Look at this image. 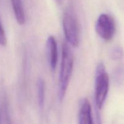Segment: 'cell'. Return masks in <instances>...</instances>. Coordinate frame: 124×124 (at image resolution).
<instances>
[{
	"label": "cell",
	"instance_id": "6da1fadb",
	"mask_svg": "<svg viewBox=\"0 0 124 124\" xmlns=\"http://www.w3.org/2000/svg\"><path fill=\"white\" fill-rule=\"evenodd\" d=\"M74 57L71 49L67 44L64 43L62 48V59L58 83V99L62 102L65 97L72 75Z\"/></svg>",
	"mask_w": 124,
	"mask_h": 124
},
{
	"label": "cell",
	"instance_id": "7a4b0ae2",
	"mask_svg": "<svg viewBox=\"0 0 124 124\" xmlns=\"http://www.w3.org/2000/svg\"><path fill=\"white\" fill-rule=\"evenodd\" d=\"M110 87L109 75L105 70L104 64L99 62L96 69L94 100L97 109H102L107 99Z\"/></svg>",
	"mask_w": 124,
	"mask_h": 124
},
{
	"label": "cell",
	"instance_id": "3957f363",
	"mask_svg": "<svg viewBox=\"0 0 124 124\" xmlns=\"http://www.w3.org/2000/svg\"><path fill=\"white\" fill-rule=\"evenodd\" d=\"M63 30L67 41L73 47H78L80 42V31L76 15L71 10H67L62 19Z\"/></svg>",
	"mask_w": 124,
	"mask_h": 124
},
{
	"label": "cell",
	"instance_id": "277c9868",
	"mask_svg": "<svg viewBox=\"0 0 124 124\" xmlns=\"http://www.w3.org/2000/svg\"><path fill=\"white\" fill-rule=\"evenodd\" d=\"M95 29L98 35L102 39L106 41H111L116 32L115 19L109 15L102 13L97 19Z\"/></svg>",
	"mask_w": 124,
	"mask_h": 124
},
{
	"label": "cell",
	"instance_id": "5b68a950",
	"mask_svg": "<svg viewBox=\"0 0 124 124\" xmlns=\"http://www.w3.org/2000/svg\"><path fill=\"white\" fill-rule=\"evenodd\" d=\"M78 123L79 124H92L93 123L92 107L87 98H82L79 103Z\"/></svg>",
	"mask_w": 124,
	"mask_h": 124
},
{
	"label": "cell",
	"instance_id": "8992f818",
	"mask_svg": "<svg viewBox=\"0 0 124 124\" xmlns=\"http://www.w3.org/2000/svg\"><path fill=\"white\" fill-rule=\"evenodd\" d=\"M47 56L48 57L50 67L52 71H54L56 68L58 61V47L56 41L53 36H50L46 42Z\"/></svg>",
	"mask_w": 124,
	"mask_h": 124
},
{
	"label": "cell",
	"instance_id": "52a82bcc",
	"mask_svg": "<svg viewBox=\"0 0 124 124\" xmlns=\"http://www.w3.org/2000/svg\"><path fill=\"white\" fill-rule=\"evenodd\" d=\"M11 2L16 21L20 25H24L25 23V15L23 0H11Z\"/></svg>",
	"mask_w": 124,
	"mask_h": 124
},
{
	"label": "cell",
	"instance_id": "ba28073f",
	"mask_svg": "<svg viewBox=\"0 0 124 124\" xmlns=\"http://www.w3.org/2000/svg\"><path fill=\"white\" fill-rule=\"evenodd\" d=\"M45 90H46V85H45L44 81L43 79L39 78L37 82L38 104L41 111H42L44 105Z\"/></svg>",
	"mask_w": 124,
	"mask_h": 124
},
{
	"label": "cell",
	"instance_id": "9c48e42d",
	"mask_svg": "<svg viewBox=\"0 0 124 124\" xmlns=\"http://www.w3.org/2000/svg\"><path fill=\"white\" fill-rule=\"evenodd\" d=\"M114 81L117 84L121 85L124 82V67H117L113 73Z\"/></svg>",
	"mask_w": 124,
	"mask_h": 124
},
{
	"label": "cell",
	"instance_id": "30bf717a",
	"mask_svg": "<svg viewBox=\"0 0 124 124\" xmlns=\"http://www.w3.org/2000/svg\"><path fill=\"white\" fill-rule=\"evenodd\" d=\"M124 56V50L119 46L114 47L111 51V58L114 60H119Z\"/></svg>",
	"mask_w": 124,
	"mask_h": 124
},
{
	"label": "cell",
	"instance_id": "8fae6325",
	"mask_svg": "<svg viewBox=\"0 0 124 124\" xmlns=\"http://www.w3.org/2000/svg\"><path fill=\"white\" fill-rule=\"evenodd\" d=\"M7 44V38L5 31L4 30L2 25L0 21V45L1 46H6Z\"/></svg>",
	"mask_w": 124,
	"mask_h": 124
}]
</instances>
